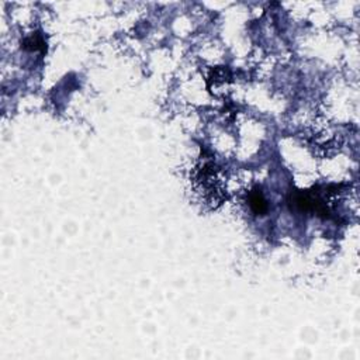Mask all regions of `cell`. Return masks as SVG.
I'll return each instance as SVG.
<instances>
[{"mask_svg": "<svg viewBox=\"0 0 360 360\" xmlns=\"http://www.w3.org/2000/svg\"><path fill=\"white\" fill-rule=\"evenodd\" d=\"M249 206L256 215H265L268 213V202L259 189H255L249 193Z\"/></svg>", "mask_w": 360, "mask_h": 360, "instance_id": "obj_1", "label": "cell"}, {"mask_svg": "<svg viewBox=\"0 0 360 360\" xmlns=\"http://www.w3.org/2000/svg\"><path fill=\"white\" fill-rule=\"evenodd\" d=\"M23 45H24V48L30 49V51H38V49L45 51L44 39H43V37L37 35V34H34V35H31V37H28V38L24 39Z\"/></svg>", "mask_w": 360, "mask_h": 360, "instance_id": "obj_2", "label": "cell"}]
</instances>
